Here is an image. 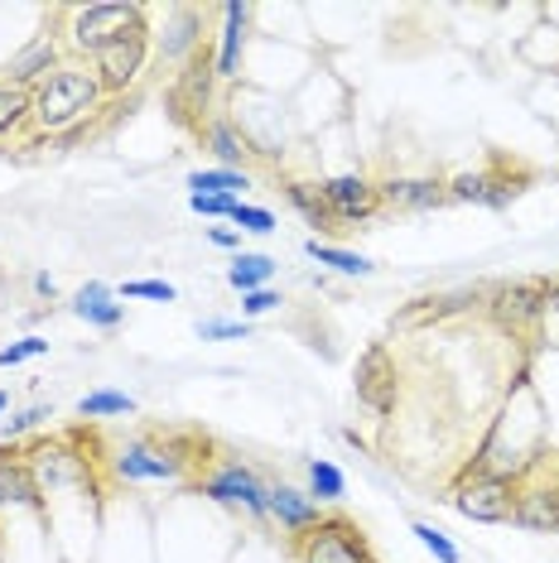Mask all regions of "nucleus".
I'll list each match as a JSON object with an SVG mask.
<instances>
[{"label":"nucleus","mask_w":559,"mask_h":563,"mask_svg":"<svg viewBox=\"0 0 559 563\" xmlns=\"http://www.w3.org/2000/svg\"><path fill=\"white\" fill-rule=\"evenodd\" d=\"M44 419H54V415H48V405H30V409H20V415H15V419H6V424H0V439H6V443H15V439H20V433L40 429V424H44Z\"/></svg>","instance_id":"obj_35"},{"label":"nucleus","mask_w":559,"mask_h":563,"mask_svg":"<svg viewBox=\"0 0 559 563\" xmlns=\"http://www.w3.org/2000/svg\"><path fill=\"white\" fill-rule=\"evenodd\" d=\"M68 309L78 313L87 328H101V332H111V328L125 323V303H117V289L101 285V279H87V285L73 294Z\"/></svg>","instance_id":"obj_19"},{"label":"nucleus","mask_w":559,"mask_h":563,"mask_svg":"<svg viewBox=\"0 0 559 563\" xmlns=\"http://www.w3.org/2000/svg\"><path fill=\"white\" fill-rule=\"evenodd\" d=\"M212 97H218V58H212V48H202L164 87V111L179 131L202 135V125L212 121Z\"/></svg>","instance_id":"obj_3"},{"label":"nucleus","mask_w":559,"mask_h":563,"mask_svg":"<svg viewBox=\"0 0 559 563\" xmlns=\"http://www.w3.org/2000/svg\"><path fill=\"white\" fill-rule=\"evenodd\" d=\"M304 255H309L314 265H328V271H338V275H352V279H366L376 271L366 255H358V251H342V246H328V241H319V236H309L304 241Z\"/></svg>","instance_id":"obj_24"},{"label":"nucleus","mask_w":559,"mask_h":563,"mask_svg":"<svg viewBox=\"0 0 559 563\" xmlns=\"http://www.w3.org/2000/svg\"><path fill=\"white\" fill-rule=\"evenodd\" d=\"M482 174H487V202H482V208H492V212H506L520 198V188L530 184V169L506 164V159H492Z\"/></svg>","instance_id":"obj_20"},{"label":"nucleus","mask_w":559,"mask_h":563,"mask_svg":"<svg viewBox=\"0 0 559 563\" xmlns=\"http://www.w3.org/2000/svg\"><path fill=\"white\" fill-rule=\"evenodd\" d=\"M309 496L319 506H338L342 496H348V477H342V467L328 463V457H309Z\"/></svg>","instance_id":"obj_27"},{"label":"nucleus","mask_w":559,"mask_h":563,"mask_svg":"<svg viewBox=\"0 0 559 563\" xmlns=\"http://www.w3.org/2000/svg\"><path fill=\"white\" fill-rule=\"evenodd\" d=\"M6 405H10V395H6V390H0V415H6Z\"/></svg>","instance_id":"obj_41"},{"label":"nucleus","mask_w":559,"mask_h":563,"mask_svg":"<svg viewBox=\"0 0 559 563\" xmlns=\"http://www.w3.org/2000/svg\"><path fill=\"white\" fill-rule=\"evenodd\" d=\"M324 516H328V510L314 501L309 492H299V486H285V482L271 486V520L280 525V534H289V544H295L299 534H309Z\"/></svg>","instance_id":"obj_16"},{"label":"nucleus","mask_w":559,"mask_h":563,"mask_svg":"<svg viewBox=\"0 0 559 563\" xmlns=\"http://www.w3.org/2000/svg\"><path fill=\"white\" fill-rule=\"evenodd\" d=\"M232 227H237V232H251V236H271L275 232V212L271 208H256V202H237Z\"/></svg>","instance_id":"obj_32"},{"label":"nucleus","mask_w":559,"mask_h":563,"mask_svg":"<svg viewBox=\"0 0 559 563\" xmlns=\"http://www.w3.org/2000/svg\"><path fill=\"white\" fill-rule=\"evenodd\" d=\"M280 188H285V202H289V208H295L309 227H319V232L338 227V222H333V212H328V202H324V194H319V184H304V178H285Z\"/></svg>","instance_id":"obj_23"},{"label":"nucleus","mask_w":559,"mask_h":563,"mask_svg":"<svg viewBox=\"0 0 559 563\" xmlns=\"http://www.w3.org/2000/svg\"><path fill=\"white\" fill-rule=\"evenodd\" d=\"M251 188V174L246 169H198L188 174V194H212V198H241Z\"/></svg>","instance_id":"obj_26"},{"label":"nucleus","mask_w":559,"mask_h":563,"mask_svg":"<svg viewBox=\"0 0 559 563\" xmlns=\"http://www.w3.org/2000/svg\"><path fill=\"white\" fill-rule=\"evenodd\" d=\"M131 30H145V10L131 0H97V5L68 10V48L83 58H97L101 48L125 40Z\"/></svg>","instance_id":"obj_4"},{"label":"nucleus","mask_w":559,"mask_h":563,"mask_svg":"<svg viewBox=\"0 0 559 563\" xmlns=\"http://www.w3.org/2000/svg\"><path fill=\"white\" fill-rule=\"evenodd\" d=\"M58 68H63L58 40H54V34H34V40L24 44L20 54L6 63V68H0V82H6V87H24V92H34V87L48 82Z\"/></svg>","instance_id":"obj_14"},{"label":"nucleus","mask_w":559,"mask_h":563,"mask_svg":"<svg viewBox=\"0 0 559 563\" xmlns=\"http://www.w3.org/2000/svg\"><path fill=\"white\" fill-rule=\"evenodd\" d=\"M198 145L212 150L222 169H241V159H246V140H241V131H237V125L227 121V117H212L208 125H202Z\"/></svg>","instance_id":"obj_22"},{"label":"nucleus","mask_w":559,"mask_h":563,"mask_svg":"<svg viewBox=\"0 0 559 563\" xmlns=\"http://www.w3.org/2000/svg\"><path fill=\"white\" fill-rule=\"evenodd\" d=\"M443 188H449V202H478V208L487 202V174H482V169L443 178Z\"/></svg>","instance_id":"obj_31"},{"label":"nucleus","mask_w":559,"mask_h":563,"mask_svg":"<svg viewBox=\"0 0 559 563\" xmlns=\"http://www.w3.org/2000/svg\"><path fill=\"white\" fill-rule=\"evenodd\" d=\"M410 534H415V540L429 549V554H435V563H463L459 544H453L443 530H435V525H429V520H410Z\"/></svg>","instance_id":"obj_30"},{"label":"nucleus","mask_w":559,"mask_h":563,"mask_svg":"<svg viewBox=\"0 0 559 563\" xmlns=\"http://www.w3.org/2000/svg\"><path fill=\"white\" fill-rule=\"evenodd\" d=\"M121 299H155V303H174V299H179V289H174L169 279H125V285H121Z\"/></svg>","instance_id":"obj_34"},{"label":"nucleus","mask_w":559,"mask_h":563,"mask_svg":"<svg viewBox=\"0 0 559 563\" xmlns=\"http://www.w3.org/2000/svg\"><path fill=\"white\" fill-rule=\"evenodd\" d=\"M352 390H358V400L372 409V415H381V419L396 409V400H401V371H396V356H391L386 342H372V347L358 356Z\"/></svg>","instance_id":"obj_9"},{"label":"nucleus","mask_w":559,"mask_h":563,"mask_svg":"<svg viewBox=\"0 0 559 563\" xmlns=\"http://www.w3.org/2000/svg\"><path fill=\"white\" fill-rule=\"evenodd\" d=\"M10 506L44 510V496H40V486H34L30 467H24V457H20V463L0 457V510H10Z\"/></svg>","instance_id":"obj_21"},{"label":"nucleus","mask_w":559,"mask_h":563,"mask_svg":"<svg viewBox=\"0 0 559 563\" xmlns=\"http://www.w3.org/2000/svg\"><path fill=\"white\" fill-rule=\"evenodd\" d=\"M376 188H381V208L391 212H435L449 202V188L435 174H396Z\"/></svg>","instance_id":"obj_15"},{"label":"nucleus","mask_w":559,"mask_h":563,"mask_svg":"<svg viewBox=\"0 0 559 563\" xmlns=\"http://www.w3.org/2000/svg\"><path fill=\"white\" fill-rule=\"evenodd\" d=\"M512 525H520V530H536V534H559V482L520 486Z\"/></svg>","instance_id":"obj_18"},{"label":"nucleus","mask_w":559,"mask_h":563,"mask_svg":"<svg viewBox=\"0 0 559 563\" xmlns=\"http://www.w3.org/2000/svg\"><path fill=\"white\" fill-rule=\"evenodd\" d=\"M198 492L212 496L218 506H232V510H246L251 520H271V482H261L256 467H246L241 457H218L198 472Z\"/></svg>","instance_id":"obj_5"},{"label":"nucleus","mask_w":559,"mask_h":563,"mask_svg":"<svg viewBox=\"0 0 559 563\" xmlns=\"http://www.w3.org/2000/svg\"><path fill=\"white\" fill-rule=\"evenodd\" d=\"M78 415L83 419H121V415H135V400L125 390H87L78 400Z\"/></svg>","instance_id":"obj_29"},{"label":"nucleus","mask_w":559,"mask_h":563,"mask_svg":"<svg viewBox=\"0 0 559 563\" xmlns=\"http://www.w3.org/2000/svg\"><path fill=\"white\" fill-rule=\"evenodd\" d=\"M44 352H48V338H20V342H10V347H0V371L24 366V362H34V356H44Z\"/></svg>","instance_id":"obj_36"},{"label":"nucleus","mask_w":559,"mask_h":563,"mask_svg":"<svg viewBox=\"0 0 559 563\" xmlns=\"http://www.w3.org/2000/svg\"><path fill=\"white\" fill-rule=\"evenodd\" d=\"M241 198H212V194H188V208H194L198 217H222V222H232Z\"/></svg>","instance_id":"obj_37"},{"label":"nucleus","mask_w":559,"mask_h":563,"mask_svg":"<svg viewBox=\"0 0 559 563\" xmlns=\"http://www.w3.org/2000/svg\"><path fill=\"white\" fill-rule=\"evenodd\" d=\"M145 68H150V24L145 30H131L125 40H117L111 48H101V54L92 58V73H97V82H101L107 97L131 92Z\"/></svg>","instance_id":"obj_10"},{"label":"nucleus","mask_w":559,"mask_h":563,"mask_svg":"<svg viewBox=\"0 0 559 563\" xmlns=\"http://www.w3.org/2000/svg\"><path fill=\"white\" fill-rule=\"evenodd\" d=\"M202 10L198 5H174L169 15H164V30H160V40H155V58H160V68H169V78L184 68L188 58H198L202 54Z\"/></svg>","instance_id":"obj_11"},{"label":"nucleus","mask_w":559,"mask_h":563,"mask_svg":"<svg viewBox=\"0 0 559 563\" xmlns=\"http://www.w3.org/2000/svg\"><path fill=\"white\" fill-rule=\"evenodd\" d=\"M280 294L265 285V289H256V294H241V318H261V313H271V309H280Z\"/></svg>","instance_id":"obj_38"},{"label":"nucleus","mask_w":559,"mask_h":563,"mask_svg":"<svg viewBox=\"0 0 559 563\" xmlns=\"http://www.w3.org/2000/svg\"><path fill=\"white\" fill-rule=\"evenodd\" d=\"M289 549H295V563H381L376 549L366 544V534L348 516H324Z\"/></svg>","instance_id":"obj_7"},{"label":"nucleus","mask_w":559,"mask_h":563,"mask_svg":"<svg viewBox=\"0 0 559 563\" xmlns=\"http://www.w3.org/2000/svg\"><path fill=\"white\" fill-rule=\"evenodd\" d=\"M30 121H34V92L0 82V135H15Z\"/></svg>","instance_id":"obj_28"},{"label":"nucleus","mask_w":559,"mask_h":563,"mask_svg":"<svg viewBox=\"0 0 559 563\" xmlns=\"http://www.w3.org/2000/svg\"><path fill=\"white\" fill-rule=\"evenodd\" d=\"M319 194L328 202V212H333V222H372V217L381 212V188L372 184V178L362 174H333L319 184Z\"/></svg>","instance_id":"obj_12"},{"label":"nucleus","mask_w":559,"mask_h":563,"mask_svg":"<svg viewBox=\"0 0 559 563\" xmlns=\"http://www.w3.org/2000/svg\"><path fill=\"white\" fill-rule=\"evenodd\" d=\"M271 275H275V261L271 255H261V251H241L232 265H227V285L241 289V294H256L271 285Z\"/></svg>","instance_id":"obj_25"},{"label":"nucleus","mask_w":559,"mask_h":563,"mask_svg":"<svg viewBox=\"0 0 559 563\" xmlns=\"http://www.w3.org/2000/svg\"><path fill=\"white\" fill-rule=\"evenodd\" d=\"M246 30H251V5H222V34H218V82H237L241 78V54H246Z\"/></svg>","instance_id":"obj_17"},{"label":"nucleus","mask_w":559,"mask_h":563,"mask_svg":"<svg viewBox=\"0 0 559 563\" xmlns=\"http://www.w3.org/2000/svg\"><path fill=\"white\" fill-rule=\"evenodd\" d=\"M516 477H497V472H463V482L449 492V506L463 520L478 525H512L516 516Z\"/></svg>","instance_id":"obj_6"},{"label":"nucleus","mask_w":559,"mask_h":563,"mask_svg":"<svg viewBox=\"0 0 559 563\" xmlns=\"http://www.w3.org/2000/svg\"><path fill=\"white\" fill-rule=\"evenodd\" d=\"M30 285H34V294H40V299H54V289H58V285H54V275H34Z\"/></svg>","instance_id":"obj_40"},{"label":"nucleus","mask_w":559,"mask_h":563,"mask_svg":"<svg viewBox=\"0 0 559 563\" xmlns=\"http://www.w3.org/2000/svg\"><path fill=\"white\" fill-rule=\"evenodd\" d=\"M251 332L246 318H198V338L202 342H241Z\"/></svg>","instance_id":"obj_33"},{"label":"nucleus","mask_w":559,"mask_h":563,"mask_svg":"<svg viewBox=\"0 0 559 563\" xmlns=\"http://www.w3.org/2000/svg\"><path fill=\"white\" fill-rule=\"evenodd\" d=\"M208 453V439L198 433H164V439H125L111 448L107 467L117 482H135V486H160V482H184L188 467H208L212 457Z\"/></svg>","instance_id":"obj_1"},{"label":"nucleus","mask_w":559,"mask_h":563,"mask_svg":"<svg viewBox=\"0 0 559 563\" xmlns=\"http://www.w3.org/2000/svg\"><path fill=\"white\" fill-rule=\"evenodd\" d=\"M24 467H30V477H34V486H40V496H58V492H73V486L87 482V472H92V457L73 453L68 439H54V443H34L30 453H24Z\"/></svg>","instance_id":"obj_8"},{"label":"nucleus","mask_w":559,"mask_h":563,"mask_svg":"<svg viewBox=\"0 0 559 563\" xmlns=\"http://www.w3.org/2000/svg\"><path fill=\"white\" fill-rule=\"evenodd\" d=\"M101 92L92 63H63L48 82L34 87V131L44 135H83V125L101 111Z\"/></svg>","instance_id":"obj_2"},{"label":"nucleus","mask_w":559,"mask_h":563,"mask_svg":"<svg viewBox=\"0 0 559 563\" xmlns=\"http://www.w3.org/2000/svg\"><path fill=\"white\" fill-rule=\"evenodd\" d=\"M208 241H212V246H222V251L241 255V232H237V227H208Z\"/></svg>","instance_id":"obj_39"},{"label":"nucleus","mask_w":559,"mask_h":563,"mask_svg":"<svg viewBox=\"0 0 559 563\" xmlns=\"http://www.w3.org/2000/svg\"><path fill=\"white\" fill-rule=\"evenodd\" d=\"M492 313L502 318L512 332H526V328H540V318L550 313L545 309V294H540V279H512V285H492L487 294Z\"/></svg>","instance_id":"obj_13"}]
</instances>
